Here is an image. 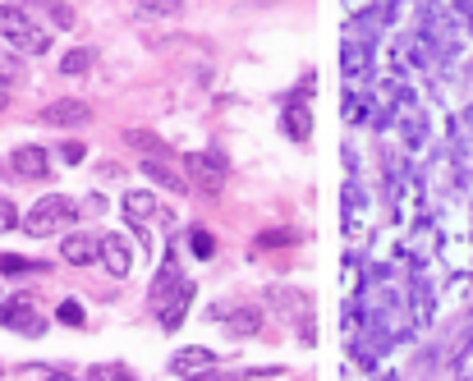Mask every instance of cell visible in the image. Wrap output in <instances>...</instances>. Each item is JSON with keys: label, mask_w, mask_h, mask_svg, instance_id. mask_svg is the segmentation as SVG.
<instances>
[{"label": "cell", "mask_w": 473, "mask_h": 381, "mask_svg": "<svg viewBox=\"0 0 473 381\" xmlns=\"http://www.w3.org/2000/svg\"><path fill=\"white\" fill-rule=\"evenodd\" d=\"M0 37L14 47V51H23V56H42V51H51V32L37 23L32 14H23L19 5H0Z\"/></svg>", "instance_id": "6da1fadb"}, {"label": "cell", "mask_w": 473, "mask_h": 381, "mask_svg": "<svg viewBox=\"0 0 473 381\" xmlns=\"http://www.w3.org/2000/svg\"><path fill=\"white\" fill-rule=\"evenodd\" d=\"M78 216V203L65 198V194H47V198H37L32 212L23 216V230L32 239H47V235H65V225Z\"/></svg>", "instance_id": "7a4b0ae2"}, {"label": "cell", "mask_w": 473, "mask_h": 381, "mask_svg": "<svg viewBox=\"0 0 473 381\" xmlns=\"http://www.w3.org/2000/svg\"><path fill=\"white\" fill-rule=\"evenodd\" d=\"M180 166H184L188 188H198V194H207V198H216L225 188V161L216 157V152H188Z\"/></svg>", "instance_id": "3957f363"}, {"label": "cell", "mask_w": 473, "mask_h": 381, "mask_svg": "<svg viewBox=\"0 0 473 381\" xmlns=\"http://www.w3.org/2000/svg\"><path fill=\"white\" fill-rule=\"evenodd\" d=\"M37 120L51 125V129H83V125H92V106L78 101V97H60V101H47Z\"/></svg>", "instance_id": "277c9868"}, {"label": "cell", "mask_w": 473, "mask_h": 381, "mask_svg": "<svg viewBox=\"0 0 473 381\" xmlns=\"http://www.w3.org/2000/svg\"><path fill=\"white\" fill-rule=\"evenodd\" d=\"M0 326H10V331H19V335H42V331H47V317L37 313V303H32L28 294H19V299H10V303H0Z\"/></svg>", "instance_id": "5b68a950"}, {"label": "cell", "mask_w": 473, "mask_h": 381, "mask_svg": "<svg viewBox=\"0 0 473 381\" xmlns=\"http://www.w3.org/2000/svg\"><path fill=\"white\" fill-rule=\"evenodd\" d=\"M97 262L106 266L115 281H125V276L134 272V244H129V235L106 230V235H101V253H97Z\"/></svg>", "instance_id": "8992f818"}, {"label": "cell", "mask_w": 473, "mask_h": 381, "mask_svg": "<svg viewBox=\"0 0 473 381\" xmlns=\"http://www.w3.org/2000/svg\"><path fill=\"white\" fill-rule=\"evenodd\" d=\"M97 253H101V235H92V230H69V235L60 239V257H65L69 266H92Z\"/></svg>", "instance_id": "52a82bcc"}, {"label": "cell", "mask_w": 473, "mask_h": 381, "mask_svg": "<svg viewBox=\"0 0 473 381\" xmlns=\"http://www.w3.org/2000/svg\"><path fill=\"white\" fill-rule=\"evenodd\" d=\"M10 166H14V175H23V179H47V175H51V152L37 147V143H23V147H14Z\"/></svg>", "instance_id": "ba28073f"}, {"label": "cell", "mask_w": 473, "mask_h": 381, "mask_svg": "<svg viewBox=\"0 0 473 381\" xmlns=\"http://www.w3.org/2000/svg\"><path fill=\"white\" fill-rule=\"evenodd\" d=\"M207 368H216V354L207 350V345H184V350H175L171 354V372L175 377H198V372H207Z\"/></svg>", "instance_id": "9c48e42d"}, {"label": "cell", "mask_w": 473, "mask_h": 381, "mask_svg": "<svg viewBox=\"0 0 473 381\" xmlns=\"http://www.w3.org/2000/svg\"><path fill=\"white\" fill-rule=\"evenodd\" d=\"M184 285V272H180V262H175V253L166 257V266H162V276H156V285H152V294H147V303H152V313L162 317V308L171 303V294Z\"/></svg>", "instance_id": "30bf717a"}, {"label": "cell", "mask_w": 473, "mask_h": 381, "mask_svg": "<svg viewBox=\"0 0 473 381\" xmlns=\"http://www.w3.org/2000/svg\"><path fill=\"white\" fill-rule=\"evenodd\" d=\"M138 170L152 179V184H162V188H171V194H188V179H184V170H175L171 161H156V157H143L138 161Z\"/></svg>", "instance_id": "8fae6325"}, {"label": "cell", "mask_w": 473, "mask_h": 381, "mask_svg": "<svg viewBox=\"0 0 473 381\" xmlns=\"http://www.w3.org/2000/svg\"><path fill=\"white\" fill-rule=\"evenodd\" d=\"M175 14H184V0H138L134 5V19H175Z\"/></svg>", "instance_id": "7c38bea8"}, {"label": "cell", "mask_w": 473, "mask_h": 381, "mask_svg": "<svg viewBox=\"0 0 473 381\" xmlns=\"http://www.w3.org/2000/svg\"><path fill=\"white\" fill-rule=\"evenodd\" d=\"M308 125H312L308 106H303V97H294V101L285 106V134H290L294 143H303V138H308Z\"/></svg>", "instance_id": "4fadbf2b"}, {"label": "cell", "mask_w": 473, "mask_h": 381, "mask_svg": "<svg viewBox=\"0 0 473 381\" xmlns=\"http://www.w3.org/2000/svg\"><path fill=\"white\" fill-rule=\"evenodd\" d=\"M188 303H193V285L184 281V285H180V294H175V299L166 303V308H162V326H166V331H175V326L184 322V308H188Z\"/></svg>", "instance_id": "5bb4252c"}, {"label": "cell", "mask_w": 473, "mask_h": 381, "mask_svg": "<svg viewBox=\"0 0 473 381\" xmlns=\"http://www.w3.org/2000/svg\"><path fill=\"white\" fill-rule=\"evenodd\" d=\"M125 216L129 221H152L156 216V198L147 194V188H134V194H125Z\"/></svg>", "instance_id": "9a60e30c"}, {"label": "cell", "mask_w": 473, "mask_h": 381, "mask_svg": "<svg viewBox=\"0 0 473 381\" xmlns=\"http://www.w3.org/2000/svg\"><path fill=\"white\" fill-rule=\"evenodd\" d=\"M92 60H97V51H92V47L65 51V60H60V74H65V79H78V74H88V69H92Z\"/></svg>", "instance_id": "2e32d148"}, {"label": "cell", "mask_w": 473, "mask_h": 381, "mask_svg": "<svg viewBox=\"0 0 473 381\" xmlns=\"http://www.w3.org/2000/svg\"><path fill=\"white\" fill-rule=\"evenodd\" d=\"M125 138H129L134 147H143L147 157H156V161H171V147H166L162 138H156V134H147V129H129Z\"/></svg>", "instance_id": "e0dca14e"}, {"label": "cell", "mask_w": 473, "mask_h": 381, "mask_svg": "<svg viewBox=\"0 0 473 381\" xmlns=\"http://www.w3.org/2000/svg\"><path fill=\"white\" fill-rule=\"evenodd\" d=\"M0 272H5V276H32V272H47V266L32 262V257H19V253H5V257H0Z\"/></svg>", "instance_id": "ac0fdd59"}, {"label": "cell", "mask_w": 473, "mask_h": 381, "mask_svg": "<svg viewBox=\"0 0 473 381\" xmlns=\"http://www.w3.org/2000/svg\"><path fill=\"white\" fill-rule=\"evenodd\" d=\"M56 317H60L65 326H83V322H88V313H83V303H78V299H65L60 308H56Z\"/></svg>", "instance_id": "d6986e66"}, {"label": "cell", "mask_w": 473, "mask_h": 381, "mask_svg": "<svg viewBox=\"0 0 473 381\" xmlns=\"http://www.w3.org/2000/svg\"><path fill=\"white\" fill-rule=\"evenodd\" d=\"M258 326H262V313H253V308H249V313H234V317H230V335H253Z\"/></svg>", "instance_id": "ffe728a7"}, {"label": "cell", "mask_w": 473, "mask_h": 381, "mask_svg": "<svg viewBox=\"0 0 473 381\" xmlns=\"http://www.w3.org/2000/svg\"><path fill=\"white\" fill-rule=\"evenodd\" d=\"M188 235H193V253H198V257H212V253H216L212 230H203V225H198V230H188Z\"/></svg>", "instance_id": "44dd1931"}, {"label": "cell", "mask_w": 473, "mask_h": 381, "mask_svg": "<svg viewBox=\"0 0 473 381\" xmlns=\"http://www.w3.org/2000/svg\"><path fill=\"white\" fill-rule=\"evenodd\" d=\"M14 225H19V207L10 198H0V235H10Z\"/></svg>", "instance_id": "7402d4cb"}, {"label": "cell", "mask_w": 473, "mask_h": 381, "mask_svg": "<svg viewBox=\"0 0 473 381\" xmlns=\"http://www.w3.org/2000/svg\"><path fill=\"white\" fill-rule=\"evenodd\" d=\"M47 10H51V23H56V28H74V10H69V5H56V0H51Z\"/></svg>", "instance_id": "603a6c76"}, {"label": "cell", "mask_w": 473, "mask_h": 381, "mask_svg": "<svg viewBox=\"0 0 473 381\" xmlns=\"http://www.w3.org/2000/svg\"><path fill=\"white\" fill-rule=\"evenodd\" d=\"M83 152H88L83 143H65V147H60V161H65V166H78V161H83Z\"/></svg>", "instance_id": "cb8c5ba5"}, {"label": "cell", "mask_w": 473, "mask_h": 381, "mask_svg": "<svg viewBox=\"0 0 473 381\" xmlns=\"http://www.w3.org/2000/svg\"><path fill=\"white\" fill-rule=\"evenodd\" d=\"M101 372H106V381H138L125 363H110V368H101Z\"/></svg>", "instance_id": "d4e9b609"}, {"label": "cell", "mask_w": 473, "mask_h": 381, "mask_svg": "<svg viewBox=\"0 0 473 381\" xmlns=\"http://www.w3.org/2000/svg\"><path fill=\"white\" fill-rule=\"evenodd\" d=\"M10 5H51V0H10Z\"/></svg>", "instance_id": "484cf974"}, {"label": "cell", "mask_w": 473, "mask_h": 381, "mask_svg": "<svg viewBox=\"0 0 473 381\" xmlns=\"http://www.w3.org/2000/svg\"><path fill=\"white\" fill-rule=\"evenodd\" d=\"M47 381H74V377H69V372H51Z\"/></svg>", "instance_id": "4316f807"}, {"label": "cell", "mask_w": 473, "mask_h": 381, "mask_svg": "<svg viewBox=\"0 0 473 381\" xmlns=\"http://www.w3.org/2000/svg\"><path fill=\"white\" fill-rule=\"evenodd\" d=\"M88 381H106V372H101V368H92V372H88Z\"/></svg>", "instance_id": "83f0119b"}, {"label": "cell", "mask_w": 473, "mask_h": 381, "mask_svg": "<svg viewBox=\"0 0 473 381\" xmlns=\"http://www.w3.org/2000/svg\"><path fill=\"white\" fill-rule=\"evenodd\" d=\"M0 97H5V79H0Z\"/></svg>", "instance_id": "f1b7e54d"}, {"label": "cell", "mask_w": 473, "mask_h": 381, "mask_svg": "<svg viewBox=\"0 0 473 381\" xmlns=\"http://www.w3.org/2000/svg\"><path fill=\"white\" fill-rule=\"evenodd\" d=\"M0 106H5V97H0Z\"/></svg>", "instance_id": "f546056e"}]
</instances>
